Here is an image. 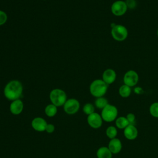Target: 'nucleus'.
<instances>
[{
    "mask_svg": "<svg viewBox=\"0 0 158 158\" xmlns=\"http://www.w3.org/2000/svg\"><path fill=\"white\" fill-rule=\"evenodd\" d=\"M23 89V85L21 82L17 80H13L6 85L4 88V95L8 100L12 101L20 99Z\"/></svg>",
    "mask_w": 158,
    "mask_h": 158,
    "instance_id": "1",
    "label": "nucleus"
},
{
    "mask_svg": "<svg viewBox=\"0 0 158 158\" xmlns=\"http://www.w3.org/2000/svg\"><path fill=\"white\" fill-rule=\"evenodd\" d=\"M108 86L102 79H96L91 83L89 92L93 96L96 98L102 97L107 93Z\"/></svg>",
    "mask_w": 158,
    "mask_h": 158,
    "instance_id": "2",
    "label": "nucleus"
},
{
    "mask_svg": "<svg viewBox=\"0 0 158 158\" xmlns=\"http://www.w3.org/2000/svg\"><path fill=\"white\" fill-rule=\"evenodd\" d=\"M111 36L114 40L117 41L125 40L128 35V29L123 25L114 24L111 25Z\"/></svg>",
    "mask_w": 158,
    "mask_h": 158,
    "instance_id": "3",
    "label": "nucleus"
},
{
    "mask_svg": "<svg viewBox=\"0 0 158 158\" xmlns=\"http://www.w3.org/2000/svg\"><path fill=\"white\" fill-rule=\"evenodd\" d=\"M49 99L52 104L57 107L64 106L67 99L66 93L59 88L52 89L49 93Z\"/></svg>",
    "mask_w": 158,
    "mask_h": 158,
    "instance_id": "4",
    "label": "nucleus"
},
{
    "mask_svg": "<svg viewBox=\"0 0 158 158\" xmlns=\"http://www.w3.org/2000/svg\"><path fill=\"white\" fill-rule=\"evenodd\" d=\"M118 109L116 106L108 104L101 110V117L103 121L112 122L118 117Z\"/></svg>",
    "mask_w": 158,
    "mask_h": 158,
    "instance_id": "5",
    "label": "nucleus"
},
{
    "mask_svg": "<svg viewBox=\"0 0 158 158\" xmlns=\"http://www.w3.org/2000/svg\"><path fill=\"white\" fill-rule=\"evenodd\" d=\"M128 7L125 1L117 0L114 1L110 7V10L113 15L120 17L123 15L127 11Z\"/></svg>",
    "mask_w": 158,
    "mask_h": 158,
    "instance_id": "6",
    "label": "nucleus"
},
{
    "mask_svg": "<svg viewBox=\"0 0 158 158\" xmlns=\"http://www.w3.org/2000/svg\"><path fill=\"white\" fill-rule=\"evenodd\" d=\"M80 102L75 98H70L66 101L63 106L64 112L69 115L76 114L80 109Z\"/></svg>",
    "mask_w": 158,
    "mask_h": 158,
    "instance_id": "7",
    "label": "nucleus"
},
{
    "mask_svg": "<svg viewBox=\"0 0 158 158\" xmlns=\"http://www.w3.org/2000/svg\"><path fill=\"white\" fill-rule=\"evenodd\" d=\"M123 80L125 85L130 87H133L138 83L139 81V75L135 70H129L124 74Z\"/></svg>",
    "mask_w": 158,
    "mask_h": 158,
    "instance_id": "8",
    "label": "nucleus"
},
{
    "mask_svg": "<svg viewBox=\"0 0 158 158\" xmlns=\"http://www.w3.org/2000/svg\"><path fill=\"white\" fill-rule=\"evenodd\" d=\"M102 122L103 120L101 115L95 112L87 117V122L88 125L94 129L99 128L102 125Z\"/></svg>",
    "mask_w": 158,
    "mask_h": 158,
    "instance_id": "9",
    "label": "nucleus"
},
{
    "mask_svg": "<svg viewBox=\"0 0 158 158\" xmlns=\"http://www.w3.org/2000/svg\"><path fill=\"white\" fill-rule=\"evenodd\" d=\"M48 123L45 119L42 117H37L34 118L31 123L32 128L37 131H44L46 130V127Z\"/></svg>",
    "mask_w": 158,
    "mask_h": 158,
    "instance_id": "10",
    "label": "nucleus"
},
{
    "mask_svg": "<svg viewBox=\"0 0 158 158\" xmlns=\"http://www.w3.org/2000/svg\"><path fill=\"white\" fill-rule=\"evenodd\" d=\"M123 135L128 140H134L138 136V130L135 125H128L123 130Z\"/></svg>",
    "mask_w": 158,
    "mask_h": 158,
    "instance_id": "11",
    "label": "nucleus"
},
{
    "mask_svg": "<svg viewBox=\"0 0 158 158\" xmlns=\"http://www.w3.org/2000/svg\"><path fill=\"white\" fill-rule=\"evenodd\" d=\"M116 77V72L112 69H107L105 70L102 75V80L108 85L112 84L115 81Z\"/></svg>",
    "mask_w": 158,
    "mask_h": 158,
    "instance_id": "12",
    "label": "nucleus"
},
{
    "mask_svg": "<svg viewBox=\"0 0 158 158\" xmlns=\"http://www.w3.org/2000/svg\"><path fill=\"white\" fill-rule=\"evenodd\" d=\"M107 147L112 154H117L122 149V144L120 139L115 138L110 139Z\"/></svg>",
    "mask_w": 158,
    "mask_h": 158,
    "instance_id": "13",
    "label": "nucleus"
},
{
    "mask_svg": "<svg viewBox=\"0 0 158 158\" xmlns=\"http://www.w3.org/2000/svg\"><path fill=\"white\" fill-rule=\"evenodd\" d=\"M23 109V102L20 99L12 101L9 106V110L13 115H19L22 113Z\"/></svg>",
    "mask_w": 158,
    "mask_h": 158,
    "instance_id": "14",
    "label": "nucleus"
},
{
    "mask_svg": "<svg viewBox=\"0 0 158 158\" xmlns=\"http://www.w3.org/2000/svg\"><path fill=\"white\" fill-rule=\"evenodd\" d=\"M96 156L98 158H112V153L110 152L108 147L101 146L97 150Z\"/></svg>",
    "mask_w": 158,
    "mask_h": 158,
    "instance_id": "15",
    "label": "nucleus"
},
{
    "mask_svg": "<svg viewBox=\"0 0 158 158\" xmlns=\"http://www.w3.org/2000/svg\"><path fill=\"white\" fill-rule=\"evenodd\" d=\"M115 123L117 128L120 130H124L128 125H130L126 117L124 116L118 117L115 120Z\"/></svg>",
    "mask_w": 158,
    "mask_h": 158,
    "instance_id": "16",
    "label": "nucleus"
},
{
    "mask_svg": "<svg viewBox=\"0 0 158 158\" xmlns=\"http://www.w3.org/2000/svg\"><path fill=\"white\" fill-rule=\"evenodd\" d=\"M131 93V87L123 84L121 85L118 89V94L119 95L123 98H128Z\"/></svg>",
    "mask_w": 158,
    "mask_h": 158,
    "instance_id": "17",
    "label": "nucleus"
},
{
    "mask_svg": "<svg viewBox=\"0 0 158 158\" xmlns=\"http://www.w3.org/2000/svg\"><path fill=\"white\" fill-rule=\"evenodd\" d=\"M57 112V107L53 104H49L45 107L44 113L49 117H52L56 115Z\"/></svg>",
    "mask_w": 158,
    "mask_h": 158,
    "instance_id": "18",
    "label": "nucleus"
},
{
    "mask_svg": "<svg viewBox=\"0 0 158 158\" xmlns=\"http://www.w3.org/2000/svg\"><path fill=\"white\" fill-rule=\"evenodd\" d=\"M108 104L109 102L107 99L104 96L97 98L94 101V105L96 107L101 110L104 108Z\"/></svg>",
    "mask_w": 158,
    "mask_h": 158,
    "instance_id": "19",
    "label": "nucleus"
},
{
    "mask_svg": "<svg viewBox=\"0 0 158 158\" xmlns=\"http://www.w3.org/2000/svg\"><path fill=\"white\" fill-rule=\"evenodd\" d=\"M117 133H118V131H117V127L112 125L109 126L106 130V135L107 137L110 139L116 138L117 135Z\"/></svg>",
    "mask_w": 158,
    "mask_h": 158,
    "instance_id": "20",
    "label": "nucleus"
},
{
    "mask_svg": "<svg viewBox=\"0 0 158 158\" xmlns=\"http://www.w3.org/2000/svg\"><path fill=\"white\" fill-rule=\"evenodd\" d=\"M149 111L151 116L154 118H158V102H154L149 106Z\"/></svg>",
    "mask_w": 158,
    "mask_h": 158,
    "instance_id": "21",
    "label": "nucleus"
},
{
    "mask_svg": "<svg viewBox=\"0 0 158 158\" xmlns=\"http://www.w3.org/2000/svg\"><path fill=\"white\" fill-rule=\"evenodd\" d=\"M94 106L91 103H86L83 107V112L87 115L94 112Z\"/></svg>",
    "mask_w": 158,
    "mask_h": 158,
    "instance_id": "22",
    "label": "nucleus"
},
{
    "mask_svg": "<svg viewBox=\"0 0 158 158\" xmlns=\"http://www.w3.org/2000/svg\"><path fill=\"white\" fill-rule=\"evenodd\" d=\"M7 20V15L3 11L0 10V26L5 24Z\"/></svg>",
    "mask_w": 158,
    "mask_h": 158,
    "instance_id": "23",
    "label": "nucleus"
},
{
    "mask_svg": "<svg viewBox=\"0 0 158 158\" xmlns=\"http://www.w3.org/2000/svg\"><path fill=\"white\" fill-rule=\"evenodd\" d=\"M126 118L127 120L129 122V124L131 125H135V120H136V117L135 115L133 113H128L126 115Z\"/></svg>",
    "mask_w": 158,
    "mask_h": 158,
    "instance_id": "24",
    "label": "nucleus"
},
{
    "mask_svg": "<svg viewBox=\"0 0 158 158\" xmlns=\"http://www.w3.org/2000/svg\"><path fill=\"white\" fill-rule=\"evenodd\" d=\"M55 130V127L53 124L52 123H48L46 127V130L45 131L48 133H52L54 132Z\"/></svg>",
    "mask_w": 158,
    "mask_h": 158,
    "instance_id": "25",
    "label": "nucleus"
},
{
    "mask_svg": "<svg viewBox=\"0 0 158 158\" xmlns=\"http://www.w3.org/2000/svg\"><path fill=\"white\" fill-rule=\"evenodd\" d=\"M125 2L127 5L128 9H133L136 7V3L135 0H127Z\"/></svg>",
    "mask_w": 158,
    "mask_h": 158,
    "instance_id": "26",
    "label": "nucleus"
},
{
    "mask_svg": "<svg viewBox=\"0 0 158 158\" xmlns=\"http://www.w3.org/2000/svg\"><path fill=\"white\" fill-rule=\"evenodd\" d=\"M157 36L158 37V29H157Z\"/></svg>",
    "mask_w": 158,
    "mask_h": 158,
    "instance_id": "27",
    "label": "nucleus"
},
{
    "mask_svg": "<svg viewBox=\"0 0 158 158\" xmlns=\"http://www.w3.org/2000/svg\"><path fill=\"white\" fill-rule=\"evenodd\" d=\"M44 1H45V0H44Z\"/></svg>",
    "mask_w": 158,
    "mask_h": 158,
    "instance_id": "28",
    "label": "nucleus"
}]
</instances>
